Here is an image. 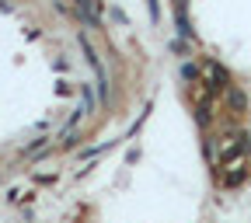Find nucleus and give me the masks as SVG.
<instances>
[{
    "label": "nucleus",
    "mask_w": 251,
    "mask_h": 223,
    "mask_svg": "<svg viewBox=\"0 0 251 223\" xmlns=\"http://www.w3.org/2000/svg\"><path fill=\"white\" fill-rule=\"evenodd\" d=\"M202 80H206L209 94H220V91H227V87H230V74L220 67L216 59H206V63H202Z\"/></svg>",
    "instance_id": "nucleus-1"
},
{
    "label": "nucleus",
    "mask_w": 251,
    "mask_h": 223,
    "mask_svg": "<svg viewBox=\"0 0 251 223\" xmlns=\"http://www.w3.org/2000/svg\"><path fill=\"white\" fill-rule=\"evenodd\" d=\"M248 174H251V168H248L244 161H234V164H230V171H224V178H220V181H224L227 188H237Z\"/></svg>",
    "instance_id": "nucleus-2"
},
{
    "label": "nucleus",
    "mask_w": 251,
    "mask_h": 223,
    "mask_svg": "<svg viewBox=\"0 0 251 223\" xmlns=\"http://www.w3.org/2000/svg\"><path fill=\"white\" fill-rule=\"evenodd\" d=\"M224 98H227V108H230L234 115H244V112H248V94H244V91L227 87V91H224Z\"/></svg>",
    "instance_id": "nucleus-3"
},
{
    "label": "nucleus",
    "mask_w": 251,
    "mask_h": 223,
    "mask_svg": "<svg viewBox=\"0 0 251 223\" xmlns=\"http://www.w3.org/2000/svg\"><path fill=\"white\" fill-rule=\"evenodd\" d=\"M196 122L202 125V129H206V125L213 122V108H209V98H206V94L199 98V108H196Z\"/></svg>",
    "instance_id": "nucleus-4"
},
{
    "label": "nucleus",
    "mask_w": 251,
    "mask_h": 223,
    "mask_svg": "<svg viewBox=\"0 0 251 223\" xmlns=\"http://www.w3.org/2000/svg\"><path fill=\"white\" fill-rule=\"evenodd\" d=\"M181 80L199 84V80H202V67H196V63H181Z\"/></svg>",
    "instance_id": "nucleus-5"
},
{
    "label": "nucleus",
    "mask_w": 251,
    "mask_h": 223,
    "mask_svg": "<svg viewBox=\"0 0 251 223\" xmlns=\"http://www.w3.org/2000/svg\"><path fill=\"white\" fill-rule=\"evenodd\" d=\"M46 147H49V140L42 136V140H31V143H28L21 153H25V157H35V153H39V150H46Z\"/></svg>",
    "instance_id": "nucleus-6"
},
{
    "label": "nucleus",
    "mask_w": 251,
    "mask_h": 223,
    "mask_svg": "<svg viewBox=\"0 0 251 223\" xmlns=\"http://www.w3.org/2000/svg\"><path fill=\"white\" fill-rule=\"evenodd\" d=\"M108 14H112V21H115V25H122V28H126V25H129V21H126V14H122L119 7H108Z\"/></svg>",
    "instance_id": "nucleus-7"
},
{
    "label": "nucleus",
    "mask_w": 251,
    "mask_h": 223,
    "mask_svg": "<svg viewBox=\"0 0 251 223\" xmlns=\"http://www.w3.org/2000/svg\"><path fill=\"white\" fill-rule=\"evenodd\" d=\"M35 181H39V185H52V181H56V174H39Z\"/></svg>",
    "instance_id": "nucleus-8"
}]
</instances>
